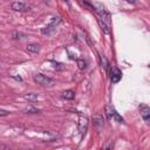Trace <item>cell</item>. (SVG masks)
Returning <instances> with one entry per match:
<instances>
[{"label": "cell", "instance_id": "1", "mask_svg": "<svg viewBox=\"0 0 150 150\" xmlns=\"http://www.w3.org/2000/svg\"><path fill=\"white\" fill-rule=\"evenodd\" d=\"M34 81L38 83V84H41V86H52L54 83V80L43 75V74H36L34 75Z\"/></svg>", "mask_w": 150, "mask_h": 150}, {"label": "cell", "instance_id": "2", "mask_svg": "<svg viewBox=\"0 0 150 150\" xmlns=\"http://www.w3.org/2000/svg\"><path fill=\"white\" fill-rule=\"evenodd\" d=\"M60 21H61L60 18H57V16H56V18H53L52 21L49 22V25H47L45 28H42L41 32H42L43 34H50V33L56 28V26L60 23Z\"/></svg>", "mask_w": 150, "mask_h": 150}, {"label": "cell", "instance_id": "3", "mask_svg": "<svg viewBox=\"0 0 150 150\" xmlns=\"http://www.w3.org/2000/svg\"><path fill=\"white\" fill-rule=\"evenodd\" d=\"M105 112H107V115H108L110 118H112V120H115V121H117V122H123V117L120 116V114H118L112 107L107 105V107H105Z\"/></svg>", "mask_w": 150, "mask_h": 150}, {"label": "cell", "instance_id": "4", "mask_svg": "<svg viewBox=\"0 0 150 150\" xmlns=\"http://www.w3.org/2000/svg\"><path fill=\"white\" fill-rule=\"evenodd\" d=\"M11 7H12V9L18 11V12H26V11L29 9V5L26 4V2H22V1H14V2H12Z\"/></svg>", "mask_w": 150, "mask_h": 150}, {"label": "cell", "instance_id": "5", "mask_svg": "<svg viewBox=\"0 0 150 150\" xmlns=\"http://www.w3.org/2000/svg\"><path fill=\"white\" fill-rule=\"evenodd\" d=\"M139 110H141V116L148 123L149 120H150V108L146 104H141L139 105Z\"/></svg>", "mask_w": 150, "mask_h": 150}, {"label": "cell", "instance_id": "6", "mask_svg": "<svg viewBox=\"0 0 150 150\" xmlns=\"http://www.w3.org/2000/svg\"><path fill=\"white\" fill-rule=\"evenodd\" d=\"M121 76H122L121 71H120L116 67H114L112 70H111V81H112L114 83H116V82H118V81L121 80Z\"/></svg>", "mask_w": 150, "mask_h": 150}, {"label": "cell", "instance_id": "7", "mask_svg": "<svg viewBox=\"0 0 150 150\" xmlns=\"http://www.w3.org/2000/svg\"><path fill=\"white\" fill-rule=\"evenodd\" d=\"M27 50L32 52V53H39L40 52V45H38V43H29L27 46Z\"/></svg>", "mask_w": 150, "mask_h": 150}, {"label": "cell", "instance_id": "8", "mask_svg": "<svg viewBox=\"0 0 150 150\" xmlns=\"http://www.w3.org/2000/svg\"><path fill=\"white\" fill-rule=\"evenodd\" d=\"M62 97L63 98H66V100H73L74 97H75V93H74V90H64L63 93H62Z\"/></svg>", "mask_w": 150, "mask_h": 150}, {"label": "cell", "instance_id": "9", "mask_svg": "<svg viewBox=\"0 0 150 150\" xmlns=\"http://www.w3.org/2000/svg\"><path fill=\"white\" fill-rule=\"evenodd\" d=\"M103 122H104V120H103V117H102L101 115L94 116V124H96V125H102Z\"/></svg>", "mask_w": 150, "mask_h": 150}, {"label": "cell", "instance_id": "10", "mask_svg": "<svg viewBox=\"0 0 150 150\" xmlns=\"http://www.w3.org/2000/svg\"><path fill=\"white\" fill-rule=\"evenodd\" d=\"M100 59H101V62H102V66L104 67V69L108 70V68H109V62H108L107 57H105L104 55H100Z\"/></svg>", "mask_w": 150, "mask_h": 150}, {"label": "cell", "instance_id": "11", "mask_svg": "<svg viewBox=\"0 0 150 150\" xmlns=\"http://www.w3.org/2000/svg\"><path fill=\"white\" fill-rule=\"evenodd\" d=\"M25 98H26V100H29V101H34V100H38V95H36V94H33V93L26 94V95H25Z\"/></svg>", "mask_w": 150, "mask_h": 150}, {"label": "cell", "instance_id": "12", "mask_svg": "<svg viewBox=\"0 0 150 150\" xmlns=\"http://www.w3.org/2000/svg\"><path fill=\"white\" fill-rule=\"evenodd\" d=\"M25 111H26V112H29V114H36V112H39V109H35V108H33V107H27V108L25 109Z\"/></svg>", "mask_w": 150, "mask_h": 150}, {"label": "cell", "instance_id": "13", "mask_svg": "<svg viewBox=\"0 0 150 150\" xmlns=\"http://www.w3.org/2000/svg\"><path fill=\"white\" fill-rule=\"evenodd\" d=\"M76 62H77V66H79V68H80V69H84V68L87 67V66H86L87 63H86V61H84V60H77Z\"/></svg>", "mask_w": 150, "mask_h": 150}, {"label": "cell", "instance_id": "14", "mask_svg": "<svg viewBox=\"0 0 150 150\" xmlns=\"http://www.w3.org/2000/svg\"><path fill=\"white\" fill-rule=\"evenodd\" d=\"M20 36H23V34H21V33H19V32H14V33L12 34V38H13V39H21Z\"/></svg>", "mask_w": 150, "mask_h": 150}, {"label": "cell", "instance_id": "15", "mask_svg": "<svg viewBox=\"0 0 150 150\" xmlns=\"http://www.w3.org/2000/svg\"><path fill=\"white\" fill-rule=\"evenodd\" d=\"M8 114H9V111L4 110V109H0V116H7Z\"/></svg>", "mask_w": 150, "mask_h": 150}]
</instances>
